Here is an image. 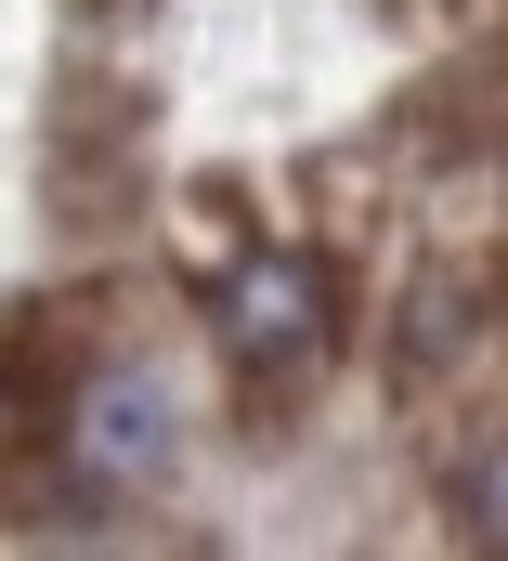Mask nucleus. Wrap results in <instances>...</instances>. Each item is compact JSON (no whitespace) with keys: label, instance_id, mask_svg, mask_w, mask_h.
I'll return each instance as SVG.
<instances>
[{"label":"nucleus","instance_id":"obj_2","mask_svg":"<svg viewBox=\"0 0 508 561\" xmlns=\"http://www.w3.org/2000/svg\"><path fill=\"white\" fill-rule=\"evenodd\" d=\"M170 444H183V405H170V379H157L143 353L92 366V379L66 392V496H79V510L157 496V483H170Z\"/></svg>","mask_w":508,"mask_h":561},{"label":"nucleus","instance_id":"obj_4","mask_svg":"<svg viewBox=\"0 0 508 561\" xmlns=\"http://www.w3.org/2000/svg\"><path fill=\"white\" fill-rule=\"evenodd\" d=\"M391 13H457V0H391Z\"/></svg>","mask_w":508,"mask_h":561},{"label":"nucleus","instance_id":"obj_1","mask_svg":"<svg viewBox=\"0 0 508 561\" xmlns=\"http://www.w3.org/2000/svg\"><path fill=\"white\" fill-rule=\"evenodd\" d=\"M209 300V353L235 379V419L249 431H300V405L339 379V262L300 249V236H249L222 275L196 287Z\"/></svg>","mask_w":508,"mask_h":561},{"label":"nucleus","instance_id":"obj_3","mask_svg":"<svg viewBox=\"0 0 508 561\" xmlns=\"http://www.w3.org/2000/svg\"><path fill=\"white\" fill-rule=\"evenodd\" d=\"M443 523H457V549H496L508 561V419L470 431V444L443 457Z\"/></svg>","mask_w":508,"mask_h":561}]
</instances>
